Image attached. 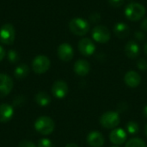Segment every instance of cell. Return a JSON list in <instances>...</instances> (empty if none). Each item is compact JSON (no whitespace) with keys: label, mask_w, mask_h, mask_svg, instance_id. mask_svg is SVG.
Instances as JSON below:
<instances>
[{"label":"cell","mask_w":147,"mask_h":147,"mask_svg":"<svg viewBox=\"0 0 147 147\" xmlns=\"http://www.w3.org/2000/svg\"><path fill=\"white\" fill-rule=\"evenodd\" d=\"M146 9L143 4L140 3H130L126 6L124 13L125 16L129 21L137 22L144 17V16L146 15Z\"/></svg>","instance_id":"6da1fadb"},{"label":"cell","mask_w":147,"mask_h":147,"mask_svg":"<svg viewBox=\"0 0 147 147\" xmlns=\"http://www.w3.org/2000/svg\"><path fill=\"white\" fill-rule=\"evenodd\" d=\"M99 122L103 128L115 129L120 124L121 117L116 111H107L101 115Z\"/></svg>","instance_id":"7a4b0ae2"},{"label":"cell","mask_w":147,"mask_h":147,"mask_svg":"<svg viewBox=\"0 0 147 147\" xmlns=\"http://www.w3.org/2000/svg\"><path fill=\"white\" fill-rule=\"evenodd\" d=\"M34 128L42 135H49L54 131L55 123L52 118L48 116H41L35 121Z\"/></svg>","instance_id":"3957f363"},{"label":"cell","mask_w":147,"mask_h":147,"mask_svg":"<svg viewBox=\"0 0 147 147\" xmlns=\"http://www.w3.org/2000/svg\"><path fill=\"white\" fill-rule=\"evenodd\" d=\"M69 28L75 35L83 36L90 31V23L84 18L76 17L70 21Z\"/></svg>","instance_id":"277c9868"},{"label":"cell","mask_w":147,"mask_h":147,"mask_svg":"<svg viewBox=\"0 0 147 147\" xmlns=\"http://www.w3.org/2000/svg\"><path fill=\"white\" fill-rule=\"evenodd\" d=\"M92 38L95 41L104 44L109 41L111 38V33L109 29L104 25H98L96 26L91 32Z\"/></svg>","instance_id":"5b68a950"},{"label":"cell","mask_w":147,"mask_h":147,"mask_svg":"<svg viewBox=\"0 0 147 147\" xmlns=\"http://www.w3.org/2000/svg\"><path fill=\"white\" fill-rule=\"evenodd\" d=\"M50 59L45 55H38L32 61L33 71L37 74H43L47 72L50 67Z\"/></svg>","instance_id":"8992f818"},{"label":"cell","mask_w":147,"mask_h":147,"mask_svg":"<svg viewBox=\"0 0 147 147\" xmlns=\"http://www.w3.org/2000/svg\"><path fill=\"white\" fill-rule=\"evenodd\" d=\"M16 31L10 23L3 24L0 28V42L4 45H11L15 40Z\"/></svg>","instance_id":"52a82bcc"},{"label":"cell","mask_w":147,"mask_h":147,"mask_svg":"<svg viewBox=\"0 0 147 147\" xmlns=\"http://www.w3.org/2000/svg\"><path fill=\"white\" fill-rule=\"evenodd\" d=\"M78 50L80 53L84 56H90L95 53L96 50V46L92 40L90 38H83L78 41Z\"/></svg>","instance_id":"ba28073f"},{"label":"cell","mask_w":147,"mask_h":147,"mask_svg":"<svg viewBox=\"0 0 147 147\" xmlns=\"http://www.w3.org/2000/svg\"><path fill=\"white\" fill-rule=\"evenodd\" d=\"M13 89L12 78L3 73H0V98L8 96Z\"/></svg>","instance_id":"9c48e42d"},{"label":"cell","mask_w":147,"mask_h":147,"mask_svg":"<svg viewBox=\"0 0 147 147\" xmlns=\"http://www.w3.org/2000/svg\"><path fill=\"white\" fill-rule=\"evenodd\" d=\"M58 56L59 58L65 62L71 61L74 55V51L72 47L68 43H62L58 47Z\"/></svg>","instance_id":"30bf717a"},{"label":"cell","mask_w":147,"mask_h":147,"mask_svg":"<svg viewBox=\"0 0 147 147\" xmlns=\"http://www.w3.org/2000/svg\"><path fill=\"white\" fill-rule=\"evenodd\" d=\"M52 93L58 99L64 98L68 93L67 84L62 80H58V81L54 82L52 86Z\"/></svg>","instance_id":"8fae6325"},{"label":"cell","mask_w":147,"mask_h":147,"mask_svg":"<svg viewBox=\"0 0 147 147\" xmlns=\"http://www.w3.org/2000/svg\"><path fill=\"white\" fill-rule=\"evenodd\" d=\"M127 134L122 128H115L109 134V140L112 144L115 146H121L127 141Z\"/></svg>","instance_id":"7c38bea8"},{"label":"cell","mask_w":147,"mask_h":147,"mask_svg":"<svg viewBox=\"0 0 147 147\" xmlns=\"http://www.w3.org/2000/svg\"><path fill=\"white\" fill-rule=\"evenodd\" d=\"M104 142V136L98 131H91L87 136V143L90 146L102 147Z\"/></svg>","instance_id":"4fadbf2b"},{"label":"cell","mask_w":147,"mask_h":147,"mask_svg":"<svg viewBox=\"0 0 147 147\" xmlns=\"http://www.w3.org/2000/svg\"><path fill=\"white\" fill-rule=\"evenodd\" d=\"M124 82L130 88H137L141 83V77L135 71H129L124 76Z\"/></svg>","instance_id":"5bb4252c"},{"label":"cell","mask_w":147,"mask_h":147,"mask_svg":"<svg viewBox=\"0 0 147 147\" xmlns=\"http://www.w3.org/2000/svg\"><path fill=\"white\" fill-rule=\"evenodd\" d=\"M125 53L131 59L138 58L140 53V47L138 42L135 40H129L125 46Z\"/></svg>","instance_id":"9a60e30c"},{"label":"cell","mask_w":147,"mask_h":147,"mask_svg":"<svg viewBox=\"0 0 147 147\" xmlns=\"http://www.w3.org/2000/svg\"><path fill=\"white\" fill-rule=\"evenodd\" d=\"M90 71V65L85 59H78L74 64V71L80 77H84L89 74Z\"/></svg>","instance_id":"2e32d148"},{"label":"cell","mask_w":147,"mask_h":147,"mask_svg":"<svg viewBox=\"0 0 147 147\" xmlns=\"http://www.w3.org/2000/svg\"><path fill=\"white\" fill-rule=\"evenodd\" d=\"M14 109L8 103L0 104V122H7L13 117Z\"/></svg>","instance_id":"e0dca14e"},{"label":"cell","mask_w":147,"mask_h":147,"mask_svg":"<svg viewBox=\"0 0 147 147\" xmlns=\"http://www.w3.org/2000/svg\"><path fill=\"white\" fill-rule=\"evenodd\" d=\"M114 34L120 39H125L130 34V28L125 22H118L114 27Z\"/></svg>","instance_id":"ac0fdd59"},{"label":"cell","mask_w":147,"mask_h":147,"mask_svg":"<svg viewBox=\"0 0 147 147\" xmlns=\"http://www.w3.org/2000/svg\"><path fill=\"white\" fill-rule=\"evenodd\" d=\"M35 102H37L38 105H40L41 107H46L51 102V97L47 93H46L44 91H40L36 94Z\"/></svg>","instance_id":"d6986e66"},{"label":"cell","mask_w":147,"mask_h":147,"mask_svg":"<svg viewBox=\"0 0 147 147\" xmlns=\"http://www.w3.org/2000/svg\"><path fill=\"white\" fill-rule=\"evenodd\" d=\"M29 72V68L27 65L25 64H22L20 65H18L15 71H14V76L17 79H22L24 78H26L28 76Z\"/></svg>","instance_id":"ffe728a7"},{"label":"cell","mask_w":147,"mask_h":147,"mask_svg":"<svg viewBox=\"0 0 147 147\" xmlns=\"http://www.w3.org/2000/svg\"><path fill=\"white\" fill-rule=\"evenodd\" d=\"M125 147H147V145L142 139L134 138L127 142Z\"/></svg>","instance_id":"44dd1931"},{"label":"cell","mask_w":147,"mask_h":147,"mask_svg":"<svg viewBox=\"0 0 147 147\" xmlns=\"http://www.w3.org/2000/svg\"><path fill=\"white\" fill-rule=\"evenodd\" d=\"M127 131L129 134L131 135H135L140 132V127L139 124L134 121H130L127 122V126H126Z\"/></svg>","instance_id":"7402d4cb"},{"label":"cell","mask_w":147,"mask_h":147,"mask_svg":"<svg viewBox=\"0 0 147 147\" xmlns=\"http://www.w3.org/2000/svg\"><path fill=\"white\" fill-rule=\"evenodd\" d=\"M7 57L11 63H16L19 60V54L16 50H9L7 53Z\"/></svg>","instance_id":"603a6c76"},{"label":"cell","mask_w":147,"mask_h":147,"mask_svg":"<svg viewBox=\"0 0 147 147\" xmlns=\"http://www.w3.org/2000/svg\"><path fill=\"white\" fill-rule=\"evenodd\" d=\"M137 67L140 71H146L147 70V60L145 59H140L137 61Z\"/></svg>","instance_id":"cb8c5ba5"},{"label":"cell","mask_w":147,"mask_h":147,"mask_svg":"<svg viewBox=\"0 0 147 147\" xmlns=\"http://www.w3.org/2000/svg\"><path fill=\"white\" fill-rule=\"evenodd\" d=\"M38 147H53V145L50 140L42 139L38 142Z\"/></svg>","instance_id":"d4e9b609"},{"label":"cell","mask_w":147,"mask_h":147,"mask_svg":"<svg viewBox=\"0 0 147 147\" xmlns=\"http://www.w3.org/2000/svg\"><path fill=\"white\" fill-rule=\"evenodd\" d=\"M124 2L125 0H108V3H109V5L115 8H119L122 6L124 4Z\"/></svg>","instance_id":"484cf974"},{"label":"cell","mask_w":147,"mask_h":147,"mask_svg":"<svg viewBox=\"0 0 147 147\" xmlns=\"http://www.w3.org/2000/svg\"><path fill=\"white\" fill-rule=\"evenodd\" d=\"M18 147H36V146H35V145H34L33 142H31V141H29V140H22V141L19 143Z\"/></svg>","instance_id":"4316f807"},{"label":"cell","mask_w":147,"mask_h":147,"mask_svg":"<svg viewBox=\"0 0 147 147\" xmlns=\"http://www.w3.org/2000/svg\"><path fill=\"white\" fill-rule=\"evenodd\" d=\"M24 102V97L22 96H18L14 100V105L16 106H22Z\"/></svg>","instance_id":"83f0119b"},{"label":"cell","mask_w":147,"mask_h":147,"mask_svg":"<svg viewBox=\"0 0 147 147\" xmlns=\"http://www.w3.org/2000/svg\"><path fill=\"white\" fill-rule=\"evenodd\" d=\"M135 38L140 40V41H143L146 40V34H144V32L141 31H136L135 32Z\"/></svg>","instance_id":"f1b7e54d"},{"label":"cell","mask_w":147,"mask_h":147,"mask_svg":"<svg viewBox=\"0 0 147 147\" xmlns=\"http://www.w3.org/2000/svg\"><path fill=\"white\" fill-rule=\"evenodd\" d=\"M100 18H101V16H100L98 13H93V14L90 15V20L92 22H96L100 21Z\"/></svg>","instance_id":"f546056e"},{"label":"cell","mask_w":147,"mask_h":147,"mask_svg":"<svg viewBox=\"0 0 147 147\" xmlns=\"http://www.w3.org/2000/svg\"><path fill=\"white\" fill-rule=\"evenodd\" d=\"M140 28H141L142 30L147 32V17L146 18H145V19L142 21V22H141V24H140Z\"/></svg>","instance_id":"4dcf8cb0"},{"label":"cell","mask_w":147,"mask_h":147,"mask_svg":"<svg viewBox=\"0 0 147 147\" xmlns=\"http://www.w3.org/2000/svg\"><path fill=\"white\" fill-rule=\"evenodd\" d=\"M4 56H5V51H4V49L3 48V47L0 46V62L3 59Z\"/></svg>","instance_id":"1f68e13d"},{"label":"cell","mask_w":147,"mask_h":147,"mask_svg":"<svg viewBox=\"0 0 147 147\" xmlns=\"http://www.w3.org/2000/svg\"><path fill=\"white\" fill-rule=\"evenodd\" d=\"M143 115L147 118V105H146L145 107H144V109H143Z\"/></svg>","instance_id":"d6a6232c"},{"label":"cell","mask_w":147,"mask_h":147,"mask_svg":"<svg viewBox=\"0 0 147 147\" xmlns=\"http://www.w3.org/2000/svg\"><path fill=\"white\" fill-rule=\"evenodd\" d=\"M65 147H79L77 144H74V143H70V144H67Z\"/></svg>","instance_id":"836d02e7"},{"label":"cell","mask_w":147,"mask_h":147,"mask_svg":"<svg viewBox=\"0 0 147 147\" xmlns=\"http://www.w3.org/2000/svg\"><path fill=\"white\" fill-rule=\"evenodd\" d=\"M144 52H145V53L147 55V41L146 42L145 46H144Z\"/></svg>","instance_id":"e575fe53"},{"label":"cell","mask_w":147,"mask_h":147,"mask_svg":"<svg viewBox=\"0 0 147 147\" xmlns=\"http://www.w3.org/2000/svg\"><path fill=\"white\" fill-rule=\"evenodd\" d=\"M145 134H146V135L147 137V124L146 125V127H145Z\"/></svg>","instance_id":"d590c367"},{"label":"cell","mask_w":147,"mask_h":147,"mask_svg":"<svg viewBox=\"0 0 147 147\" xmlns=\"http://www.w3.org/2000/svg\"><path fill=\"white\" fill-rule=\"evenodd\" d=\"M112 147H119V146H112Z\"/></svg>","instance_id":"8d00e7d4"},{"label":"cell","mask_w":147,"mask_h":147,"mask_svg":"<svg viewBox=\"0 0 147 147\" xmlns=\"http://www.w3.org/2000/svg\"><path fill=\"white\" fill-rule=\"evenodd\" d=\"M129 1H131V0H129Z\"/></svg>","instance_id":"74e56055"}]
</instances>
